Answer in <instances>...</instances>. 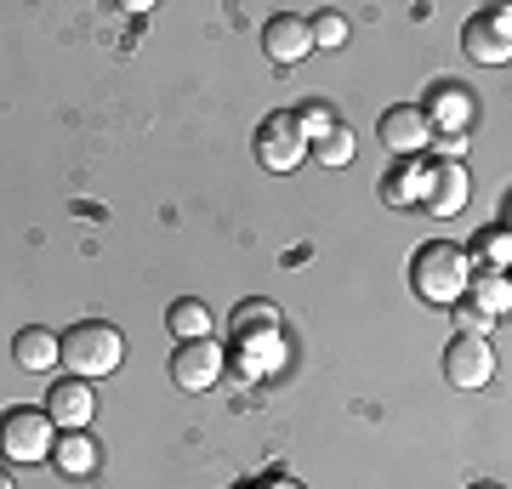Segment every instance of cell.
Masks as SVG:
<instances>
[{
	"mask_svg": "<svg viewBox=\"0 0 512 489\" xmlns=\"http://www.w3.org/2000/svg\"><path fill=\"white\" fill-rule=\"evenodd\" d=\"M467 279H473V256L450 245V239H433L410 256V290H416L427 308H456L467 296Z\"/></svg>",
	"mask_w": 512,
	"mask_h": 489,
	"instance_id": "cell-1",
	"label": "cell"
},
{
	"mask_svg": "<svg viewBox=\"0 0 512 489\" xmlns=\"http://www.w3.org/2000/svg\"><path fill=\"white\" fill-rule=\"evenodd\" d=\"M57 342H63V364H69L80 381L114 376V370H120V359H126V336H120L109 319H80V325L63 330Z\"/></svg>",
	"mask_w": 512,
	"mask_h": 489,
	"instance_id": "cell-2",
	"label": "cell"
},
{
	"mask_svg": "<svg viewBox=\"0 0 512 489\" xmlns=\"http://www.w3.org/2000/svg\"><path fill=\"white\" fill-rule=\"evenodd\" d=\"M57 444V427L46 410H35V404H18V410H6L0 416V455H12V461H23V467H35V461H46Z\"/></svg>",
	"mask_w": 512,
	"mask_h": 489,
	"instance_id": "cell-3",
	"label": "cell"
},
{
	"mask_svg": "<svg viewBox=\"0 0 512 489\" xmlns=\"http://www.w3.org/2000/svg\"><path fill=\"white\" fill-rule=\"evenodd\" d=\"M461 46H467V57L484 63V69L507 63L512 57V12L507 6H484V12H473L467 29H461Z\"/></svg>",
	"mask_w": 512,
	"mask_h": 489,
	"instance_id": "cell-4",
	"label": "cell"
},
{
	"mask_svg": "<svg viewBox=\"0 0 512 489\" xmlns=\"http://www.w3.org/2000/svg\"><path fill=\"white\" fill-rule=\"evenodd\" d=\"M222 364H228V353H222L211 336L177 342V353H171V381H177L183 393H211V387L222 381Z\"/></svg>",
	"mask_w": 512,
	"mask_h": 489,
	"instance_id": "cell-5",
	"label": "cell"
},
{
	"mask_svg": "<svg viewBox=\"0 0 512 489\" xmlns=\"http://www.w3.org/2000/svg\"><path fill=\"white\" fill-rule=\"evenodd\" d=\"M467 165L461 160H433L421 165V211H433V217H456L461 205H467Z\"/></svg>",
	"mask_w": 512,
	"mask_h": 489,
	"instance_id": "cell-6",
	"label": "cell"
},
{
	"mask_svg": "<svg viewBox=\"0 0 512 489\" xmlns=\"http://www.w3.org/2000/svg\"><path fill=\"white\" fill-rule=\"evenodd\" d=\"M376 137H382V148L393 154V160H416L421 148L433 143V126H427V114H421V103H393V109L382 114V126H376Z\"/></svg>",
	"mask_w": 512,
	"mask_h": 489,
	"instance_id": "cell-7",
	"label": "cell"
},
{
	"mask_svg": "<svg viewBox=\"0 0 512 489\" xmlns=\"http://www.w3.org/2000/svg\"><path fill=\"white\" fill-rule=\"evenodd\" d=\"M256 160L268 165V171H296V165L308 160V143H302L291 114H268L256 126Z\"/></svg>",
	"mask_w": 512,
	"mask_h": 489,
	"instance_id": "cell-8",
	"label": "cell"
},
{
	"mask_svg": "<svg viewBox=\"0 0 512 489\" xmlns=\"http://www.w3.org/2000/svg\"><path fill=\"white\" fill-rule=\"evenodd\" d=\"M421 114H427V126H433V137H467V126L478 120V103L467 86H450V80H439L433 86V97L421 103Z\"/></svg>",
	"mask_w": 512,
	"mask_h": 489,
	"instance_id": "cell-9",
	"label": "cell"
},
{
	"mask_svg": "<svg viewBox=\"0 0 512 489\" xmlns=\"http://www.w3.org/2000/svg\"><path fill=\"white\" fill-rule=\"evenodd\" d=\"M444 376H450V387H490L495 347L484 336H456V342L444 347Z\"/></svg>",
	"mask_w": 512,
	"mask_h": 489,
	"instance_id": "cell-10",
	"label": "cell"
},
{
	"mask_svg": "<svg viewBox=\"0 0 512 489\" xmlns=\"http://www.w3.org/2000/svg\"><path fill=\"white\" fill-rule=\"evenodd\" d=\"M46 416H52V427H69V433H80L86 421L97 416V393H92V381H57L52 393H46Z\"/></svg>",
	"mask_w": 512,
	"mask_h": 489,
	"instance_id": "cell-11",
	"label": "cell"
},
{
	"mask_svg": "<svg viewBox=\"0 0 512 489\" xmlns=\"http://www.w3.org/2000/svg\"><path fill=\"white\" fill-rule=\"evenodd\" d=\"M262 52L274 57L279 69L302 63V57L313 52V40H308V18H296V12H279V18H268V29H262Z\"/></svg>",
	"mask_w": 512,
	"mask_h": 489,
	"instance_id": "cell-12",
	"label": "cell"
},
{
	"mask_svg": "<svg viewBox=\"0 0 512 489\" xmlns=\"http://www.w3.org/2000/svg\"><path fill=\"white\" fill-rule=\"evenodd\" d=\"M234 353H239V370L245 376H274L279 364H285V336H279V325L274 330H239Z\"/></svg>",
	"mask_w": 512,
	"mask_h": 489,
	"instance_id": "cell-13",
	"label": "cell"
},
{
	"mask_svg": "<svg viewBox=\"0 0 512 489\" xmlns=\"http://www.w3.org/2000/svg\"><path fill=\"white\" fill-rule=\"evenodd\" d=\"M12 359H18V370H29V376H46L52 364H63V342H57L52 330H18V342H12Z\"/></svg>",
	"mask_w": 512,
	"mask_h": 489,
	"instance_id": "cell-14",
	"label": "cell"
},
{
	"mask_svg": "<svg viewBox=\"0 0 512 489\" xmlns=\"http://www.w3.org/2000/svg\"><path fill=\"white\" fill-rule=\"evenodd\" d=\"M382 205H393V211H410V205H421V165H416V160H393V165H387Z\"/></svg>",
	"mask_w": 512,
	"mask_h": 489,
	"instance_id": "cell-15",
	"label": "cell"
},
{
	"mask_svg": "<svg viewBox=\"0 0 512 489\" xmlns=\"http://www.w3.org/2000/svg\"><path fill=\"white\" fill-rule=\"evenodd\" d=\"M52 467L63 478H86V472H97V444L86 433H63L52 444Z\"/></svg>",
	"mask_w": 512,
	"mask_h": 489,
	"instance_id": "cell-16",
	"label": "cell"
},
{
	"mask_svg": "<svg viewBox=\"0 0 512 489\" xmlns=\"http://www.w3.org/2000/svg\"><path fill=\"white\" fill-rule=\"evenodd\" d=\"M467 302H473L478 313L501 319V313L512 308V285H507V273H473V279H467Z\"/></svg>",
	"mask_w": 512,
	"mask_h": 489,
	"instance_id": "cell-17",
	"label": "cell"
},
{
	"mask_svg": "<svg viewBox=\"0 0 512 489\" xmlns=\"http://www.w3.org/2000/svg\"><path fill=\"white\" fill-rule=\"evenodd\" d=\"M165 325H171V336H177V342H200V336H211V308H205V302H194V296H183V302H171Z\"/></svg>",
	"mask_w": 512,
	"mask_h": 489,
	"instance_id": "cell-18",
	"label": "cell"
},
{
	"mask_svg": "<svg viewBox=\"0 0 512 489\" xmlns=\"http://www.w3.org/2000/svg\"><path fill=\"white\" fill-rule=\"evenodd\" d=\"M291 120H296V131H302V143H325L330 131L342 126V120H336V109H330V103H319V97H308V103H296L291 109Z\"/></svg>",
	"mask_w": 512,
	"mask_h": 489,
	"instance_id": "cell-19",
	"label": "cell"
},
{
	"mask_svg": "<svg viewBox=\"0 0 512 489\" xmlns=\"http://www.w3.org/2000/svg\"><path fill=\"white\" fill-rule=\"evenodd\" d=\"M473 256H478V273H507V256H512L507 228H501V222H495V228H484V234H478V245H473Z\"/></svg>",
	"mask_w": 512,
	"mask_h": 489,
	"instance_id": "cell-20",
	"label": "cell"
},
{
	"mask_svg": "<svg viewBox=\"0 0 512 489\" xmlns=\"http://www.w3.org/2000/svg\"><path fill=\"white\" fill-rule=\"evenodd\" d=\"M308 40L319 46V52L348 46V18H342V12H319V18H308Z\"/></svg>",
	"mask_w": 512,
	"mask_h": 489,
	"instance_id": "cell-21",
	"label": "cell"
},
{
	"mask_svg": "<svg viewBox=\"0 0 512 489\" xmlns=\"http://www.w3.org/2000/svg\"><path fill=\"white\" fill-rule=\"evenodd\" d=\"M353 148H359V143H353V131H348V126H336L325 143H313V160L325 165V171H342V165L353 160Z\"/></svg>",
	"mask_w": 512,
	"mask_h": 489,
	"instance_id": "cell-22",
	"label": "cell"
},
{
	"mask_svg": "<svg viewBox=\"0 0 512 489\" xmlns=\"http://www.w3.org/2000/svg\"><path fill=\"white\" fill-rule=\"evenodd\" d=\"M274 325H279L274 302H245V308L234 313V336H239V330H274Z\"/></svg>",
	"mask_w": 512,
	"mask_h": 489,
	"instance_id": "cell-23",
	"label": "cell"
},
{
	"mask_svg": "<svg viewBox=\"0 0 512 489\" xmlns=\"http://www.w3.org/2000/svg\"><path fill=\"white\" fill-rule=\"evenodd\" d=\"M456 336H484V330H490V313H478L473 308V302H467V296H461V302H456Z\"/></svg>",
	"mask_w": 512,
	"mask_h": 489,
	"instance_id": "cell-24",
	"label": "cell"
},
{
	"mask_svg": "<svg viewBox=\"0 0 512 489\" xmlns=\"http://www.w3.org/2000/svg\"><path fill=\"white\" fill-rule=\"evenodd\" d=\"M251 489H302L296 478H285V472H274V478H262V484H251Z\"/></svg>",
	"mask_w": 512,
	"mask_h": 489,
	"instance_id": "cell-25",
	"label": "cell"
},
{
	"mask_svg": "<svg viewBox=\"0 0 512 489\" xmlns=\"http://www.w3.org/2000/svg\"><path fill=\"white\" fill-rule=\"evenodd\" d=\"M0 489H18V484H12V478H6V472H0Z\"/></svg>",
	"mask_w": 512,
	"mask_h": 489,
	"instance_id": "cell-26",
	"label": "cell"
},
{
	"mask_svg": "<svg viewBox=\"0 0 512 489\" xmlns=\"http://www.w3.org/2000/svg\"><path fill=\"white\" fill-rule=\"evenodd\" d=\"M473 489H501V484H473Z\"/></svg>",
	"mask_w": 512,
	"mask_h": 489,
	"instance_id": "cell-27",
	"label": "cell"
}]
</instances>
